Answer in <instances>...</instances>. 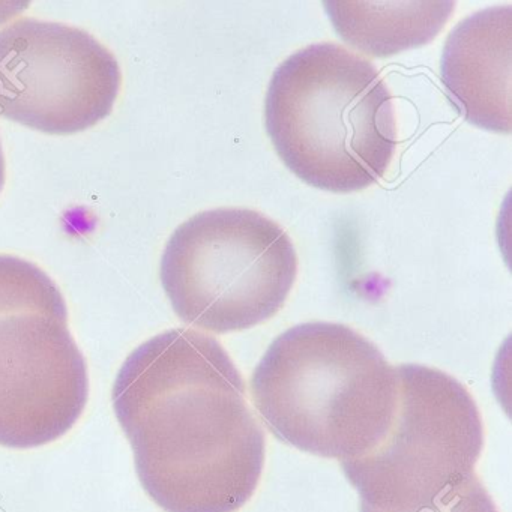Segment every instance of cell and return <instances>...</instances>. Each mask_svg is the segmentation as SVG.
I'll return each mask as SVG.
<instances>
[{
  "instance_id": "1",
  "label": "cell",
  "mask_w": 512,
  "mask_h": 512,
  "mask_svg": "<svg viewBox=\"0 0 512 512\" xmlns=\"http://www.w3.org/2000/svg\"><path fill=\"white\" fill-rule=\"evenodd\" d=\"M140 484L166 512H236L265 466L245 383L214 337L170 329L130 353L112 389Z\"/></svg>"
},
{
  "instance_id": "2",
  "label": "cell",
  "mask_w": 512,
  "mask_h": 512,
  "mask_svg": "<svg viewBox=\"0 0 512 512\" xmlns=\"http://www.w3.org/2000/svg\"><path fill=\"white\" fill-rule=\"evenodd\" d=\"M250 389L257 413L278 440L346 461L367 454L388 433L398 379L395 367L355 329L310 322L272 341Z\"/></svg>"
},
{
  "instance_id": "3",
  "label": "cell",
  "mask_w": 512,
  "mask_h": 512,
  "mask_svg": "<svg viewBox=\"0 0 512 512\" xmlns=\"http://www.w3.org/2000/svg\"><path fill=\"white\" fill-rule=\"evenodd\" d=\"M265 127L287 169L329 193L376 184L397 151L392 95L379 71L332 43L311 44L275 70Z\"/></svg>"
},
{
  "instance_id": "4",
  "label": "cell",
  "mask_w": 512,
  "mask_h": 512,
  "mask_svg": "<svg viewBox=\"0 0 512 512\" xmlns=\"http://www.w3.org/2000/svg\"><path fill=\"white\" fill-rule=\"evenodd\" d=\"M298 275L289 235L260 212L220 208L182 223L167 241L160 278L176 316L215 334L272 319Z\"/></svg>"
},
{
  "instance_id": "5",
  "label": "cell",
  "mask_w": 512,
  "mask_h": 512,
  "mask_svg": "<svg viewBox=\"0 0 512 512\" xmlns=\"http://www.w3.org/2000/svg\"><path fill=\"white\" fill-rule=\"evenodd\" d=\"M88 397V365L61 289L35 263L0 254V446L56 442Z\"/></svg>"
},
{
  "instance_id": "6",
  "label": "cell",
  "mask_w": 512,
  "mask_h": 512,
  "mask_svg": "<svg viewBox=\"0 0 512 512\" xmlns=\"http://www.w3.org/2000/svg\"><path fill=\"white\" fill-rule=\"evenodd\" d=\"M397 406L382 442L340 461L362 505L416 512L472 478L484 427L472 395L454 377L418 364L395 367Z\"/></svg>"
},
{
  "instance_id": "7",
  "label": "cell",
  "mask_w": 512,
  "mask_h": 512,
  "mask_svg": "<svg viewBox=\"0 0 512 512\" xmlns=\"http://www.w3.org/2000/svg\"><path fill=\"white\" fill-rule=\"evenodd\" d=\"M122 74L89 32L19 19L0 29V116L23 127L71 136L109 118Z\"/></svg>"
},
{
  "instance_id": "8",
  "label": "cell",
  "mask_w": 512,
  "mask_h": 512,
  "mask_svg": "<svg viewBox=\"0 0 512 512\" xmlns=\"http://www.w3.org/2000/svg\"><path fill=\"white\" fill-rule=\"evenodd\" d=\"M512 10L479 11L455 26L440 58V79L469 124L511 134Z\"/></svg>"
},
{
  "instance_id": "9",
  "label": "cell",
  "mask_w": 512,
  "mask_h": 512,
  "mask_svg": "<svg viewBox=\"0 0 512 512\" xmlns=\"http://www.w3.org/2000/svg\"><path fill=\"white\" fill-rule=\"evenodd\" d=\"M454 2H323L335 34L353 49L389 58L431 43L445 28Z\"/></svg>"
},
{
  "instance_id": "10",
  "label": "cell",
  "mask_w": 512,
  "mask_h": 512,
  "mask_svg": "<svg viewBox=\"0 0 512 512\" xmlns=\"http://www.w3.org/2000/svg\"><path fill=\"white\" fill-rule=\"evenodd\" d=\"M361 512H379L362 505ZM416 512H497L493 499L487 488L473 475L457 487L449 488L442 496L437 497L431 505Z\"/></svg>"
},
{
  "instance_id": "11",
  "label": "cell",
  "mask_w": 512,
  "mask_h": 512,
  "mask_svg": "<svg viewBox=\"0 0 512 512\" xmlns=\"http://www.w3.org/2000/svg\"><path fill=\"white\" fill-rule=\"evenodd\" d=\"M5 184V158L2 152V143H0V191L4 188Z\"/></svg>"
}]
</instances>
